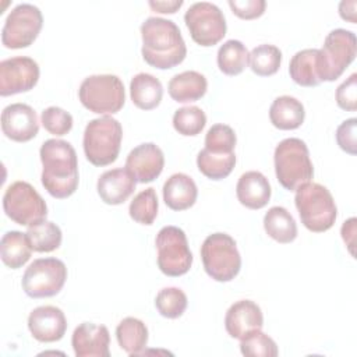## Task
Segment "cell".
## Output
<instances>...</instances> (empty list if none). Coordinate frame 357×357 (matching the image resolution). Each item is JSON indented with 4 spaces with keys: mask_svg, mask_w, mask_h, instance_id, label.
Returning a JSON list of instances; mask_svg holds the SVG:
<instances>
[{
    "mask_svg": "<svg viewBox=\"0 0 357 357\" xmlns=\"http://www.w3.org/2000/svg\"><path fill=\"white\" fill-rule=\"evenodd\" d=\"M357 40L351 31L336 28L331 31L319 49L321 79L335 81L356 59Z\"/></svg>",
    "mask_w": 357,
    "mask_h": 357,
    "instance_id": "cell-11",
    "label": "cell"
},
{
    "mask_svg": "<svg viewBox=\"0 0 357 357\" xmlns=\"http://www.w3.org/2000/svg\"><path fill=\"white\" fill-rule=\"evenodd\" d=\"M336 103L346 112L357 109V74L353 73L336 89Z\"/></svg>",
    "mask_w": 357,
    "mask_h": 357,
    "instance_id": "cell-40",
    "label": "cell"
},
{
    "mask_svg": "<svg viewBox=\"0 0 357 357\" xmlns=\"http://www.w3.org/2000/svg\"><path fill=\"white\" fill-rule=\"evenodd\" d=\"M135 178L124 167L106 170L96 183V190L100 199L107 205H120L126 202L135 190Z\"/></svg>",
    "mask_w": 357,
    "mask_h": 357,
    "instance_id": "cell-20",
    "label": "cell"
},
{
    "mask_svg": "<svg viewBox=\"0 0 357 357\" xmlns=\"http://www.w3.org/2000/svg\"><path fill=\"white\" fill-rule=\"evenodd\" d=\"M158 251V266L166 276L177 278L185 275L192 265L187 236L177 226H165L155 238Z\"/></svg>",
    "mask_w": 357,
    "mask_h": 357,
    "instance_id": "cell-10",
    "label": "cell"
},
{
    "mask_svg": "<svg viewBox=\"0 0 357 357\" xmlns=\"http://www.w3.org/2000/svg\"><path fill=\"white\" fill-rule=\"evenodd\" d=\"M1 131L11 141H31L39 131L36 112L26 103H11L6 106L1 112Z\"/></svg>",
    "mask_w": 357,
    "mask_h": 357,
    "instance_id": "cell-15",
    "label": "cell"
},
{
    "mask_svg": "<svg viewBox=\"0 0 357 357\" xmlns=\"http://www.w3.org/2000/svg\"><path fill=\"white\" fill-rule=\"evenodd\" d=\"M305 119L303 103L289 95L278 96L269 107V120L279 130H296Z\"/></svg>",
    "mask_w": 357,
    "mask_h": 357,
    "instance_id": "cell-26",
    "label": "cell"
},
{
    "mask_svg": "<svg viewBox=\"0 0 357 357\" xmlns=\"http://www.w3.org/2000/svg\"><path fill=\"white\" fill-rule=\"evenodd\" d=\"M184 22L192 40L201 46H213L226 35V20L220 8L209 1H197L184 14Z\"/></svg>",
    "mask_w": 357,
    "mask_h": 357,
    "instance_id": "cell-13",
    "label": "cell"
},
{
    "mask_svg": "<svg viewBox=\"0 0 357 357\" xmlns=\"http://www.w3.org/2000/svg\"><path fill=\"white\" fill-rule=\"evenodd\" d=\"M356 222H357L356 218H350L346 222H343L342 229H340L342 238H343L344 244L347 245L349 252L353 257L356 255V252H354V245H356Z\"/></svg>",
    "mask_w": 357,
    "mask_h": 357,
    "instance_id": "cell-43",
    "label": "cell"
},
{
    "mask_svg": "<svg viewBox=\"0 0 357 357\" xmlns=\"http://www.w3.org/2000/svg\"><path fill=\"white\" fill-rule=\"evenodd\" d=\"M67 280L66 264L54 257L38 258L25 269L22 290L31 298L53 297L60 293Z\"/></svg>",
    "mask_w": 357,
    "mask_h": 357,
    "instance_id": "cell-9",
    "label": "cell"
},
{
    "mask_svg": "<svg viewBox=\"0 0 357 357\" xmlns=\"http://www.w3.org/2000/svg\"><path fill=\"white\" fill-rule=\"evenodd\" d=\"M116 339L128 356H139L148 343V328L141 319L127 317L119 322Z\"/></svg>",
    "mask_w": 357,
    "mask_h": 357,
    "instance_id": "cell-28",
    "label": "cell"
},
{
    "mask_svg": "<svg viewBox=\"0 0 357 357\" xmlns=\"http://www.w3.org/2000/svg\"><path fill=\"white\" fill-rule=\"evenodd\" d=\"M78 98L82 106L92 113L114 114L126 103V89L117 75L95 74L81 82Z\"/></svg>",
    "mask_w": 357,
    "mask_h": 357,
    "instance_id": "cell-6",
    "label": "cell"
},
{
    "mask_svg": "<svg viewBox=\"0 0 357 357\" xmlns=\"http://www.w3.org/2000/svg\"><path fill=\"white\" fill-rule=\"evenodd\" d=\"M43 166L40 181L45 190L54 198L63 199L78 188V159L73 145L64 139H46L39 149Z\"/></svg>",
    "mask_w": 357,
    "mask_h": 357,
    "instance_id": "cell-1",
    "label": "cell"
},
{
    "mask_svg": "<svg viewBox=\"0 0 357 357\" xmlns=\"http://www.w3.org/2000/svg\"><path fill=\"white\" fill-rule=\"evenodd\" d=\"M43 25L42 11L29 3L17 4L7 15L1 29V43L7 49L31 46Z\"/></svg>",
    "mask_w": 357,
    "mask_h": 357,
    "instance_id": "cell-12",
    "label": "cell"
},
{
    "mask_svg": "<svg viewBox=\"0 0 357 357\" xmlns=\"http://www.w3.org/2000/svg\"><path fill=\"white\" fill-rule=\"evenodd\" d=\"M282 63V52L275 45H259L250 53V67L259 77H269L278 73Z\"/></svg>",
    "mask_w": 357,
    "mask_h": 357,
    "instance_id": "cell-33",
    "label": "cell"
},
{
    "mask_svg": "<svg viewBox=\"0 0 357 357\" xmlns=\"http://www.w3.org/2000/svg\"><path fill=\"white\" fill-rule=\"evenodd\" d=\"M266 234L280 244H289L297 237V225L291 213L283 206H272L264 216Z\"/></svg>",
    "mask_w": 357,
    "mask_h": 357,
    "instance_id": "cell-29",
    "label": "cell"
},
{
    "mask_svg": "<svg viewBox=\"0 0 357 357\" xmlns=\"http://www.w3.org/2000/svg\"><path fill=\"white\" fill-rule=\"evenodd\" d=\"M356 127H357V119L351 117L344 120L336 130L337 145L340 146V149H343L349 155H356L357 152Z\"/></svg>",
    "mask_w": 357,
    "mask_h": 357,
    "instance_id": "cell-41",
    "label": "cell"
},
{
    "mask_svg": "<svg viewBox=\"0 0 357 357\" xmlns=\"http://www.w3.org/2000/svg\"><path fill=\"white\" fill-rule=\"evenodd\" d=\"M218 67L226 75H238L250 64V53L243 42L237 39L226 40L218 50Z\"/></svg>",
    "mask_w": 357,
    "mask_h": 357,
    "instance_id": "cell-30",
    "label": "cell"
},
{
    "mask_svg": "<svg viewBox=\"0 0 357 357\" xmlns=\"http://www.w3.org/2000/svg\"><path fill=\"white\" fill-rule=\"evenodd\" d=\"M206 124V114L198 106H184L174 112L173 127L185 137L198 135Z\"/></svg>",
    "mask_w": 357,
    "mask_h": 357,
    "instance_id": "cell-35",
    "label": "cell"
},
{
    "mask_svg": "<svg viewBox=\"0 0 357 357\" xmlns=\"http://www.w3.org/2000/svg\"><path fill=\"white\" fill-rule=\"evenodd\" d=\"M163 201L173 211L191 208L198 197L195 181L185 173L172 174L163 184Z\"/></svg>",
    "mask_w": 357,
    "mask_h": 357,
    "instance_id": "cell-22",
    "label": "cell"
},
{
    "mask_svg": "<svg viewBox=\"0 0 357 357\" xmlns=\"http://www.w3.org/2000/svg\"><path fill=\"white\" fill-rule=\"evenodd\" d=\"M188 300L185 293L178 287H165L155 297V307L159 314L169 319L181 317L187 308Z\"/></svg>",
    "mask_w": 357,
    "mask_h": 357,
    "instance_id": "cell-36",
    "label": "cell"
},
{
    "mask_svg": "<svg viewBox=\"0 0 357 357\" xmlns=\"http://www.w3.org/2000/svg\"><path fill=\"white\" fill-rule=\"evenodd\" d=\"M291 79L300 86H317L321 79L319 49H303L297 52L289 64Z\"/></svg>",
    "mask_w": 357,
    "mask_h": 357,
    "instance_id": "cell-23",
    "label": "cell"
},
{
    "mask_svg": "<svg viewBox=\"0 0 357 357\" xmlns=\"http://www.w3.org/2000/svg\"><path fill=\"white\" fill-rule=\"evenodd\" d=\"M6 215L21 226H33L46 220L47 205L42 195L26 181H14L3 195Z\"/></svg>",
    "mask_w": 357,
    "mask_h": 357,
    "instance_id": "cell-8",
    "label": "cell"
},
{
    "mask_svg": "<svg viewBox=\"0 0 357 357\" xmlns=\"http://www.w3.org/2000/svg\"><path fill=\"white\" fill-rule=\"evenodd\" d=\"M229 7L241 20H254L264 14L265 0H230Z\"/></svg>",
    "mask_w": 357,
    "mask_h": 357,
    "instance_id": "cell-42",
    "label": "cell"
},
{
    "mask_svg": "<svg viewBox=\"0 0 357 357\" xmlns=\"http://www.w3.org/2000/svg\"><path fill=\"white\" fill-rule=\"evenodd\" d=\"M240 351L248 357H276L279 354L275 340L261 329L248 333L240 340Z\"/></svg>",
    "mask_w": 357,
    "mask_h": 357,
    "instance_id": "cell-38",
    "label": "cell"
},
{
    "mask_svg": "<svg viewBox=\"0 0 357 357\" xmlns=\"http://www.w3.org/2000/svg\"><path fill=\"white\" fill-rule=\"evenodd\" d=\"M28 329L33 339L42 343L60 340L67 331L64 312L54 305H40L31 311L28 317Z\"/></svg>",
    "mask_w": 357,
    "mask_h": 357,
    "instance_id": "cell-17",
    "label": "cell"
},
{
    "mask_svg": "<svg viewBox=\"0 0 357 357\" xmlns=\"http://www.w3.org/2000/svg\"><path fill=\"white\" fill-rule=\"evenodd\" d=\"M121 138L123 127L119 120L112 116L93 119L84 131V153L93 166H107L117 159Z\"/></svg>",
    "mask_w": 357,
    "mask_h": 357,
    "instance_id": "cell-5",
    "label": "cell"
},
{
    "mask_svg": "<svg viewBox=\"0 0 357 357\" xmlns=\"http://www.w3.org/2000/svg\"><path fill=\"white\" fill-rule=\"evenodd\" d=\"M26 236L32 250L36 252H52L57 250L63 238L60 227L50 220H42L33 226H29Z\"/></svg>",
    "mask_w": 357,
    "mask_h": 357,
    "instance_id": "cell-32",
    "label": "cell"
},
{
    "mask_svg": "<svg viewBox=\"0 0 357 357\" xmlns=\"http://www.w3.org/2000/svg\"><path fill=\"white\" fill-rule=\"evenodd\" d=\"M264 325L261 307L251 300H238L229 307L225 315V328L227 333L241 340L248 333L259 331Z\"/></svg>",
    "mask_w": 357,
    "mask_h": 357,
    "instance_id": "cell-19",
    "label": "cell"
},
{
    "mask_svg": "<svg viewBox=\"0 0 357 357\" xmlns=\"http://www.w3.org/2000/svg\"><path fill=\"white\" fill-rule=\"evenodd\" d=\"M356 6L357 1L356 0H349V1H340L339 4V14L343 20L350 21V22H356Z\"/></svg>",
    "mask_w": 357,
    "mask_h": 357,
    "instance_id": "cell-45",
    "label": "cell"
},
{
    "mask_svg": "<svg viewBox=\"0 0 357 357\" xmlns=\"http://www.w3.org/2000/svg\"><path fill=\"white\" fill-rule=\"evenodd\" d=\"M32 251L26 233L10 230L3 234L0 241V257L6 266L11 269L21 268L29 261Z\"/></svg>",
    "mask_w": 357,
    "mask_h": 357,
    "instance_id": "cell-27",
    "label": "cell"
},
{
    "mask_svg": "<svg viewBox=\"0 0 357 357\" xmlns=\"http://www.w3.org/2000/svg\"><path fill=\"white\" fill-rule=\"evenodd\" d=\"M149 7L156 11V13H163V14H173L176 13L181 6H183V0H169V1H155V0H149L148 1Z\"/></svg>",
    "mask_w": 357,
    "mask_h": 357,
    "instance_id": "cell-44",
    "label": "cell"
},
{
    "mask_svg": "<svg viewBox=\"0 0 357 357\" xmlns=\"http://www.w3.org/2000/svg\"><path fill=\"white\" fill-rule=\"evenodd\" d=\"M271 184L268 178L257 170L245 172L236 185V195L241 205L248 209H261L271 199Z\"/></svg>",
    "mask_w": 357,
    "mask_h": 357,
    "instance_id": "cell-21",
    "label": "cell"
},
{
    "mask_svg": "<svg viewBox=\"0 0 357 357\" xmlns=\"http://www.w3.org/2000/svg\"><path fill=\"white\" fill-rule=\"evenodd\" d=\"M273 163L278 181L289 191H296L314 176L308 146L300 138L282 139L275 148Z\"/></svg>",
    "mask_w": 357,
    "mask_h": 357,
    "instance_id": "cell-4",
    "label": "cell"
},
{
    "mask_svg": "<svg viewBox=\"0 0 357 357\" xmlns=\"http://www.w3.org/2000/svg\"><path fill=\"white\" fill-rule=\"evenodd\" d=\"M144 60L159 70L178 66L187 56V46L180 28L172 20L149 17L141 25Z\"/></svg>",
    "mask_w": 357,
    "mask_h": 357,
    "instance_id": "cell-2",
    "label": "cell"
},
{
    "mask_svg": "<svg viewBox=\"0 0 357 357\" xmlns=\"http://www.w3.org/2000/svg\"><path fill=\"white\" fill-rule=\"evenodd\" d=\"M236 165V155L231 153H212L205 148L197 155L198 170L211 180H222L227 177Z\"/></svg>",
    "mask_w": 357,
    "mask_h": 357,
    "instance_id": "cell-31",
    "label": "cell"
},
{
    "mask_svg": "<svg viewBox=\"0 0 357 357\" xmlns=\"http://www.w3.org/2000/svg\"><path fill=\"white\" fill-rule=\"evenodd\" d=\"M42 126L56 137L66 135L73 128V116L59 106H49L40 114Z\"/></svg>",
    "mask_w": 357,
    "mask_h": 357,
    "instance_id": "cell-39",
    "label": "cell"
},
{
    "mask_svg": "<svg viewBox=\"0 0 357 357\" xmlns=\"http://www.w3.org/2000/svg\"><path fill=\"white\" fill-rule=\"evenodd\" d=\"M206 78L201 73L192 70L176 74L167 85L170 98L178 103L195 102L206 93Z\"/></svg>",
    "mask_w": 357,
    "mask_h": 357,
    "instance_id": "cell-24",
    "label": "cell"
},
{
    "mask_svg": "<svg viewBox=\"0 0 357 357\" xmlns=\"http://www.w3.org/2000/svg\"><path fill=\"white\" fill-rule=\"evenodd\" d=\"M158 208H159V202H158L156 191L155 188L149 187L139 191L132 198L128 206V213L134 222L149 226L155 222L158 216Z\"/></svg>",
    "mask_w": 357,
    "mask_h": 357,
    "instance_id": "cell-34",
    "label": "cell"
},
{
    "mask_svg": "<svg viewBox=\"0 0 357 357\" xmlns=\"http://www.w3.org/2000/svg\"><path fill=\"white\" fill-rule=\"evenodd\" d=\"M237 137L234 130L227 124H213L205 135V149L212 153L234 152Z\"/></svg>",
    "mask_w": 357,
    "mask_h": 357,
    "instance_id": "cell-37",
    "label": "cell"
},
{
    "mask_svg": "<svg viewBox=\"0 0 357 357\" xmlns=\"http://www.w3.org/2000/svg\"><path fill=\"white\" fill-rule=\"evenodd\" d=\"M294 204L301 223L314 233L329 230L336 220L337 208L331 191L319 183H304L296 188Z\"/></svg>",
    "mask_w": 357,
    "mask_h": 357,
    "instance_id": "cell-3",
    "label": "cell"
},
{
    "mask_svg": "<svg viewBox=\"0 0 357 357\" xmlns=\"http://www.w3.org/2000/svg\"><path fill=\"white\" fill-rule=\"evenodd\" d=\"M165 166V155L153 142H144L130 151L126 159V169L137 183H151L158 178Z\"/></svg>",
    "mask_w": 357,
    "mask_h": 357,
    "instance_id": "cell-16",
    "label": "cell"
},
{
    "mask_svg": "<svg viewBox=\"0 0 357 357\" xmlns=\"http://www.w3.org/2000/svg\"><path fill=\"white\" fill-rule=\"evenodd\" d=\"M130 96L141 110H152L159 106L163 98L162 82L148 73H139L131 78Z\"/></svg>",
    "mask_w": 357,
    "mask_h": 357,
    "instance_id": "cell-25",
    "label": "cell"
},
{
    "mask_svg": "<svg viewBox=\"0 0 357 357\" xmlns=\"http://www.w3.org/2000/svg\"><path fill=\"white\" fill-rule=\"evenodd\" d=\"M109 329L93 322L79 324L71 336V346L77 357H109Z\"/></svg>",
    "mask_w": 357,
    "mask_h": 357,
    "instance_id": "cell-18",
    "label": "cell"
},
{
    "mask_svg": "<svg viewBox=\"0 0 357 357\" xmlns=\"http://www.w3.org/2000/svg\"><path fill=\"white\" fill-rule=\"evenodd\" d=\"M204 269L216 282L233 280L241 268V257L234 238L226 233L209 234L201 245Z\"/></svg>",
    "mask_w": 357,
    "mask_h": 357,
    "instance_id": "cell-7",
    "label": "cell"
},
{
    "mask_svg": "<svg viewBox=\"0 0 357 357\" xmlns=\"http://www.w3.org/2000/svg\"><path fill=\"white\" fill-rule=\"evenodd\" d=\"M38 63L26 56H17L0 63V95L10 96L31 91L39 81Z\"/></svg>",
    "mask_w": 357,
    "mask_h": 357,
    "instance_id": "cell-14",
    "label": "cell"
}]
</instances>
